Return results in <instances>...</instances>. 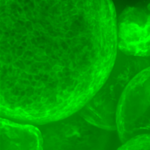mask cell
<instances>
[{
	"instance_id": "obj_5",
	"label": "cell",
	"mask_w": 150,
	"mask_h": 150,
	"mask_svg": "<svg viewBox=\"0 0 150 150\" xmlns=\"http://www.w3.org/2000/svg\"><path fill=\"white\" fill-rule=\"evenodd\" d=\"M1 150H43L41 131L29 124L1 118Z\"/></svg>"
},
{
	"instance_id": "obj_1",
	"label": "cell",
	"mask_w": 150,
	"mask_h": 150,
	"mask_svg": "<svg viewBox=\"0 0 150 150\" xmlns=\"http://www.w3.org/2000/svg\"><path fill=\"white\" fill-rule=\"evenodd\" d=\"M117 49L112 0H0L1 114L47 124L79 111Z\"/></svg>"
},
{
	"instance_id": "obj_2",
	"label": "cell",
	"mask_w": 150,
	"mask_h": 150,
	"mask_svg": "<svg viewBox=\"0 0 150 150\" xmlns=\"http://www.w3.org/2000/svg\"><path fill=\"white\" fill-rule=\"evenodd\" d=\"M116 123L122 143L141 134H150V66L135 74L125 86Z\"/></svg>"
},
{
	"instance_id": "obj_4",
	"label": "cell",
	"mask_w": 150,
	"mask_h": 150,
	"mask_svg": "<svg viewBox=\"0 0 150 150\" xmlns=\"http://www.w3.org/2000/svg\"><path fill=\"white\" fill-rule=\"evenodd\" d=\"M118 49L128 56H150V3L128 6L117 18Z\"/></svg>"
},
{
	"instance_id": "obj_3",
	"label": "cell",
	"mask_w": 150,
	"mask_h": 150,
	"mask_svg": "<svg viewBox=\"0 0 150 150\" xmlns=\"http://www.w3.org/2000/svg\"><path fill=\"white\" fill-rule=\"evenodd\" d=\"M43 150H106L108 131L98 128L74 113L46 124L41 131Z\"/></svg>"
},
{
	"instance_id": "obj_6",
	"label": "cell",
	"mask_w": 150,
	"mask_h": 150,
	"mask_svg": "<svg viewBox=\"0 0 150 150\" xmlns=\"http://www.w3.org/2000/svg\"><path fill=\"white\" fill-rule=\"evenodd\" d=\"M117 150H150V134L136 136L123 143Z\"/></svg>"
}]
</instances>
